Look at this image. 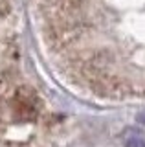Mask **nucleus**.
<instances>
[{"label":"nucleus","mask_w":145,"mask_h":147,"mask_svg":"<svg viewBox=\"0 0 145 147\" xmlns=\"http://www.w3.org/2000/svg\"><path fill=\"white\" fill-rule=\"evenodd\" d=\"M37 110H39V98L33 90L31 88L17 90L15 98H13V114H15V118L26 121V119L35 118Z\"/></svg>","instance_id":"1"},{"label":"nucleus","mask_w":145,"mask_h":147,"mask_svg":"<svg viewBox=\"0 0 145 147\" xmlns=\"http://www.w3.org/2000/svg\"><path fill=\"white\" fill-rule=\"evenodd\" d=\"M142 121H143V123H145V116H143V119H142Z\"/></svg>","instance_id":"3"},{"label":"nucleus","mask_w":145,"mask_h":147,"mask_svg":"<svg viewBox=\"0 0 145 147\" xmlns=\"http://www.w3.org/2000/svg\"><path fill=\"white\" fill-rule=\"evenodd\" d=\"M125 147H145V140L140 132H129L125 136Z\"/></svg>","instance_id":"2"}]
</instances>
